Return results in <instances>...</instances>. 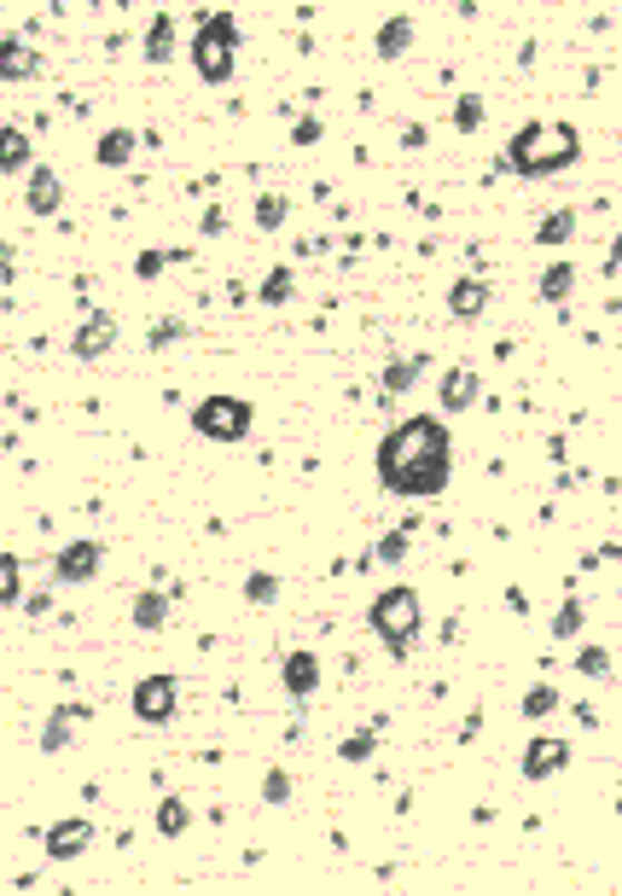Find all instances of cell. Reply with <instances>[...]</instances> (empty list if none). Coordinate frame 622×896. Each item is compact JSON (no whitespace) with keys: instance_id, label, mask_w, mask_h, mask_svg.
<instances>
[{"instance_id":"cell-1","label":"cell","mask_w":622,"mask_h":896,"mask_svg":"<svg viewBox=\"0 0 622 896\" xmlns=\"http://www.w3.org/2000/svg\"><path fill=\"white\" fill-rule=\"evenodd\" d=\"M448 472H454V437H448V425L431 420V414L402 420L391 437L378 443V483L391 495H407V501L443 495Z\"/></svg>"},{"instance_id":"cell-2","label":"cell","mask_w":622,"mask_h":896,"mask_svg":"<svg viewBox=\"0 0 622 896\" xmlns=\"http://www.w3.org/2000/svg\"><path fill=\"white\" fill-rule=\"evenodd\" d=\"M582 158V135L576 122H524L506 140V169L524 175V181H547V175L576 169Z\"/></svg>"},{"instance_id":"cell-3","label":"cell","mask_w":622,"mask_h":896,"mask_svg":"<svg viewBox=\"0 0 622 896\" xmlns=\"http://www.w3.org/2000/svg\"><path fill=\"white\" fill-rule=\"evenodd\" d=\"M233 59H239V18L233 12H204L192 30V70L210 88L233 82Z\"/></svg>"},{"instance_id":"cell-4","label":"cell","mask_w":622,"mask_h":896,"mask_svg":"<svg viewBox=\"0 0 622 896\" xmlns=\"http://www.w3.org/2000/svg\"><path fill=\"white\" fill-rule=\"evenodd\" d=\"M367 623H373V634L384 640V647L402 658L413 640L425 634V600H419V588H384V594L373 600V611H367Z\"/></svg>"},{"instance_id":"cell-5","label":"cell","mask_w":622,"mask_h":896,"mask_svg":"<svg viewBox=\"0 0 622 896\" xmlns=\"http://www.w3.org/2000/svg\"><path fill=\"white\" fill-rule=\"evenodd\" d=\"M250 425H256V407L245 396H204L192 407V431L210 443H245Z\"/></svg>"},{"instance_id":"cell-6","label":"cell","mask_w":622,"mask_h":896,"mask_svg":"<svg viewBox=\"0 0 622 896\" xmlns=\"http://www.w3.org/2000/svg\"><path fill=\"white\" fill-rule=\"evenodd\" d=\"M175 710H180V681L175 676H146V681H135V716H140L146 728L175 722Z\"/></svg>"},{"instance_id":"cell-7","label":"cell","mask_w":622,"mask_h":896,"mask_svg":"<svg viewBox=\"0 0 622 896\" xmlns=\"http://www.w3.org/2000/svg\"><path fill=\"white\" fill-rule=\"evenodd\" d=\"M99 565H106V542H93V535H82V542H65L53 553V582L76 588V582H93Z\"/></svg>"},{"instance_id":"cell-8","label":"cell","mask_w":622,"mask_h":896,"mask_svg":"<svg viewBox=\"0 0 622 896\" xmlns=\"http://www.w3.org/2000/svg\"><path fill=\"white\" fill-rule=\"evenodd\" d=\"M111 349H117V315L111 309H93L82 326H76L70 355H76V362H99V355H111Z\"/></svg>"},{"instance_id":"cell-9","label":"cell","mask_w":622,"mask_h":896,"mask_svg":"<svg viewBox=\"0 0 622 896\" xmlns=\"http://www.w3.org/2000/svg\"><path fill=\"white\" fill-rule=\"evenodd\" d=\"M564 768H570V746L559 733H535L524 746V780H553Z\"/></svg>"},{"instance_id":"cell-10","label":"cell","mask_w":622,"mask_h":896,"mask_svg":"<svg viewBox=\"0 0 622 896\" xmlns=\"http://www.w3.org/2000/svg\"><path fill=\"white\" fill-rule=\"evenodd\" d=\"M47 65H41V53L23 36H7L0 41V82H36Z\"/></svg>"},{"instance_id":"cell-11","label":"cell","mask_w":622,"mask_h":896,"mask_svg":"<svg viewBox=\"0 0 622 896\" xmlns=\"http://www.w3.org/2000/svg\"><path fill=\"white\" fill-rule=\"evenodd\" d=\"M47 838V861H76L93 844V821H82V815H76V821H59V827H47L41 833Z\"/></svg>"},{"instance_id":"cell-12","label":"cell","mask_w":622,"mask_h":896,"mask_svg":"<svg viewBox=\"0 0 622 896\" xmlns=\"http://www.w3.org/2000/svg\"><path fill=\"white\" fill-rule=\"evenodd\" d=\"M419 373H425V355H396V362L384 367V378H378V407L402 402L413 384H419Z\"/></svg>"},{"instance_id":"cell-13","label":"cell","mask_w":622,"mask_h":896,"mask_svg":"<svg viewBox=\"0 0 622 896\" xmlns=\"http://www.w3.org/2000/svg\"><path fill=\"white\" fill-rule=\"evenodd\" d=\"M448 315L454 321H483L488 315V279H477V274H465V279H454V292H448Z\"/></svg>"},{"instance_id":"cell-14","label":"cell","mask_w":622,"mask_h":896,"mask_svg":"<svg viewBox=\"0 0 622 896\" xmlns=\"http://www.w3.org/2000/svg\"><path fill=\"white\" fill-rule=\"evenodd\" d=\"M23 204H30V216H59V204H65V181H59V169H30V187H23Z\"/></svg>"},{"instance_id":"cell-15","label":"cell","mask_w":622,"mask_h":896,"mask_svg":"<svg viewBox=\"0 0 622 896\" xmlns=\"http://www.w3.org/2000/svg\"><path fill=\"white\" fill-rule=\"evenodd\" d=\"M279 681H285V693H292V699H308L320 687V658L315 652H285Z\"/></svg>"},{"instance_id":"cell-16","label":"cell","mask_w":622,"mask_h":896,"mask_svg":"<svg viewBox=\"0 0 622 896\" xmlns=\"http://www.w3.org/2000/svg\"><path fill=\"white\" fill-rule=\"evenodd\" d=\"M36 169V146L18 122H0V175H30Z\"/></svg>"},{"instance_id":"cell-17","label":"cell","mask_w":622,"mask_h":896,"mask_svg":"<svg viewBox=\"0 0 622 896\" xmlns=\"http://www.w3.org/2000/svg\"><path fill=\"white\" fill-rule=\"evenodd\" d=\"M135 151H140V135H135V128H106V135H99V146H93V164H99V169H128V164H135Z\"/></svg>"},{"instance_id":"cell-18","label":"cell","mask_w":622,"mask_h":896,"mask_svg":"<svg viewBox=\"0 0 622 896\" xmlns=\"http://www.w3.org/2000/svg\"><path fill=\"white\" fill-rule=\"evenodd\" d=\"M413 36H419V23H413L407 12H396V18H384L378 23V36H373V53L391 65V59H402L407 47H413Z\"/></svg>"},{"instance_id":"cell-19","label":"cell","mask_w":622,"mask_h":896,"mask_svg":"<svg viewBox=\"0 0 622 896\" xmlns=\"http://www.w3.org/2000/svg\"><path fill=\"white\" fill-rule=\"evenodd\" d=\"M477 396H483V378H477L472 367H448V373H443V407H448V414H465V407H477Z\"/></svg>"},{"instance_id":"cell-20","label":"cell","mask_w":622,"mask_h":896,"mask_svg":"<svg viewBox=\"0 0 622 896\" xmlns=\"http://www.w3.org/2000/svg\"><path fill=\"white\" fill-rule=\"evenodd\" d=\"M570 292H576V268H570V263H547V268H541V279H535V297L547 303V309H564V303H570Z\"/></svg>"},{"instance_id":"cell-21","label":"cell","mask_w":622,"mask_h":896,"mask_svg":"<svg viewBox=\"0 0 622 896\" xmlns=\"http://www.w3.org/2000/svg\"><path fill=\"white\" fill-rule=\"evenodd\" d=\"M88 716H93L88 705H59L53 716H47V728H41V751H47V757L65 751V746H70V722H88Z\"/></svg>"},{"instance_id":"cell-22","label":"cell","mask_w":622,"mask_h":896,"mask_svg":"<svg viewBox=\"0 0 622 896\" xmlns=\"http://www.w3.org/2000/svg\"><path fill=\"white\" fill-rule=\"evenodd\" d=\"M140 53H146V65H169L175 59V12H151Z\"/></svg>"},{"instance_id":"cell-23","label":"cell","mask_w":622,"mask_h":896,"mask_svg":"<svg viewBox=\"0 0 622 896\" xmlns=\"http://www.w3.org/2000/svg\"><path fill=\"white\" fill-rule=\"evenodd\" d=\"M164 623H169V594H164V588H140V594H135V629L158 634Z\"/></svg>"},{"instance_id":"cell-24","label":"cell","mask_w":622,"mask_h":896,"mask_svg":"<svg viewBox=\"0 0 622 896\" xmlns=\"http://www.w3.org/2000/svg\"><path fill=\"white\" fill-rule=\"evenodd\" d=\"M292 292H297V274L279 263V268H268L263 286H256V303H263V309H279V303H292Z\"/></svg>"},{"instance_id":"cell-25","label":"cell","mask_w":622,"mask_h":896,"mask_svg":"<svg viewBox=\"0 0 622 896\" xmlns=\"http://www.w3.org/2000/svg\"><path fill=\"white\" fill-rule=\"evenodd\" d=\"M576 239V210H547L535 221V245H570Z\"/></svg>"},{"instance_id":"cell-26","label":"cell","mask_w":622,"mask_h":896,"mask_svg":"<svg viewBox=\"0 0 622 896\" xmlns=\"http://www.w3.org/2000/svg\"><path fill=\"white\" fill-rule=\"evenodd\" d=\"M367 553H373V565H402V559L413 553V530H407V524H396V530L384 535L378 548H367Z\"/></svg>"},{"instance_id":"cell-27","label":"cell","mask_w":622,"mask_h":896,"mask_svg":"<svg viewBox=\"0 0 622 896\" xmlns=\"http://www.w3.org/2000/svg\"><path fill=\"white\" fill-rule=\"evenodd\" d=\"M378 728H384V722H367V728H355V733L344 739V746H338V757H344V762H367V757L378 751Z\"/></svg>"},{"instance_id":"cell-28","label":"cell","mask_w":622,"mask_h":896,"mask_svg":"<svg viewBox=\"0 0 622 896\" xmlns=\"http://www.w3.org/2000/svg\"><path fill=\"white\" fill-rule=\"evenodd\" d=\"M187 827H192V809H187V798H164V804H158V833H164V838H180Z\"/></svg>"},{"instance_id":"cell-29","label":"cell","mask_w":622,"mask_h":896,"mask_svg":"<svg viewBox=\"0 0 622 896\" xmlns=\"http://www.w3.org/2000/svg\"><path fill=\"white\" fill-rule=\"evenodd\" d=\"M285 216H292V198H285V193H263V198H256V227H263V234L285 227Z\"/></svg>"},{"instance_id":"cell-30","label":"cell","mask_w":622,"mask_h":896,"mask_svg":"<svg viewBox=\"0 0 622 896\" xmlns=\"http://www.w3.org/2000/svg\"><path fill=\"white\" fill-rule=\"evenodd\" d=\"M582 618H588V605H582V594H576V588H570V594H564V605H559V618H553V634H559V640L582 634Z\"/></svg>"},{"instance_id":"cell-31","label":"cell","mask_w":622,"mask_h":896,"mask_svg":"<svg viewBox=\"0 0 622 896\" xmlns=\"http://www.w3.org/2000/svg\"><path fill=\"white\" fill-rule=\"evenodd\" d=\"M576 670H582L588 681H611V676H616V658H611L605 647H582V652H576Z\"/></svg>"},{"instance_id":"cell-32","label":"cell","mask_w":622,"mask_h":896,"mask_svg":"<svg viewBox=\"0 0 622 896\" xmlns=\"http://www.w3.org/2000/svg\"><path fill=\"white\" fill-rule=\"evenodd\" d=\"M483 93H460L454 99V128H460V135H477V128H483Z\"/></svg>"},{"instance_id":"cell-33","label":"cell","mask_w":622,"mask_h":896,"mask_svg":"<svg viewBox=\"0 0 622 896\" xmlns=\"http://www.w3.org/2000/svg\"><path fill=\"white\" fill-rule=\"evenodd\" d=\"M23 600V565L12 553H0V605H18Z\"/></svg>"},{"instance_id":"cell-34","label":"cell","mask_w":622,"mask_h":896,"mask_svg":"<svg viewBox=\"0 0 622 896\" xmlns=\"http://www.w3.org/2000/svg\"><path fill=\"white\" fill-rule=\"evenodd\" d=\"M553 710H559V687L553 681H541V687L524 693V716H530V722H541V716H553Z\"/></svg>"},{"instance_id":"cell-35","label":"cell","mask_w":622,"mask_h":896,"mask_svg":"<svg viewBox=\"0 0 622 896\" xmlns=\"http://www.w3.org/2000/svg\"><path fill=\"white\" fill-rule=\"evenodd\" d=\"M245 600H250V605H274V600H279V577H274V571H250V577H245Z\"/></svg>"},{"instance_id":"cell-36","label":"cell","mask_w":622,"mask_h":896,"mask_svg":"<svg viewBox=\"0 0 622 896\" xmlns=\"http://www.w3.org/2000/svg\"><path fill=\"white\" fill-rule=\"evenodd\" d=\"M263 804H292V775H285V768H268V780H263Z\"/></svg>"},{"instance_id":"cell-37","label":"cell","mask_w":622,"mask_h":896,"mask_svg":"<svg viewBox=\"0 0 622 896\" xmlns=\"http://www.w3.org/2000/svg\"><path fill=\"white\" fill-rule=\"evenodd\" d=\"M164 268H169V250H140V256H135V274H140V279H158Z\"/></svg>"},{"instance_id":"cell-38","label":"cell","mask_w":622,"mask_h":896,"mask_svg":"<svg viewBox=\"0 0 622 896\" xmlns=\"http://www.w3.org/2000/svg\"><path fill=\"white\" fill-rule=\"evenodd\" d=\"M180 332H187L180 321H158V326H151V349H169V344L180 338Z\"/></svg>"},{"instance_id":"cell-39","label":"cell","mask_w":622,"mask_h":896,"mask_svg":"<svg viewBox=\"0 0 622 896\" xmlns=\"http://www.w3.org/2000/svg\"><path fill=\"white\" fill-rule=\"evenodd\" d=\"M292 140H297V146H315V140H320V117H297Z\"/></svg>"},{"instance_id":"cell-40","label":"cell","mask_w":622,"mask_h":896,"mask_svg":"<svg viewBox=\"0 0 622 896\" xmlns=\"http://www.w3.org/2000/svg\"><path fill=\"white\" fill-rule=\"evenodd\" d=\"M477 728H483V710H472V716H465V728H460V739H465V746L477 739Z\"/></svg>"},{"instance_id":"cell-41","label":"cell","mask_w":622,"mask_h":896,"mask_svg":"<svg viewBox=\"0 0 622 896\" xmlns=\"http://www.w3.org/2000/svg\"><path fill=\"white\" fill-rule=\"evenodd\" d=\"M600 268H605V279H616V268H622V245H611V250H605V263H600Z\"/></svg>"},{"instance_id":"cell-42","label":"cell","mask_w":622,"mask_h":896,"mask_svg":"<svg viewBox=\"0 0 622 896\" xmlns=\"http://www.w3.org/2000/svg\"><path fill=\"white\" fill-rule=\"evenodd\" d=\"M227 227V210H204V234H221Z\"/></svg>"},{"instance_id":"cell-43","label":"cell","mask_w":622,"mask_h":896,"mask_svg":"<svg viewBox=\"0 0 622 896\" xmlns=\"http://www.w3.org/2000/svg\"><path fill=\"white\" fill-rule=\"evenodd\" d=\"M12 268H18L12 263V245H0V279H12Z\"/></svg>"}]
</instances>
